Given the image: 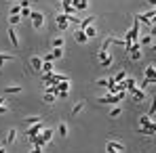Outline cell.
<instances>
[{
	"label": "cell",
	"instance_id": "1",
	"mask_svg": "<svg viewBox=\"0 0 156 153\" xmlns=\"http://www.w3.org/2000/svg\"><path fill=\"white\" fill-rule=\"evenodd\" d=\"M125 95H127V90H120V92H116V95H110V97H101L99 103L101 105H116V103H120L125 99Z\"/></svg>",
	"mask_w": 156,
	"mask_h": 153
},
{
	"label": "cell",
	"instance_id": "2",
	"mask_svg": "<svg viewBox=\"0 0 156 153\" xmlns=\"http://www.w3.org/2000/svg\"><path fill=\"white\" fill-rule=\"evenodd\" d=\"M30 19H32V25L36 27V29H40V27L44 25V15L40 11H30Z\"/></svg>",
	"mask_w": 156,
	"mask_h": 153
},
{
	"label": "cell",
	"instance_id": "3",
	"mask_svg": "<svg viewBox=\"0 0 156 153\" xmlns=\"http://www.w3.org/2000/svg\"><path fill=\"white\" fill-rule=\"evenodd\" d=\"M97 59L101 61V65H104V67H110V65H112V61H114V57H110L108 51H99V52H97Z\"/></svg>",
	"mask_w": 156,
	"mask_h": 153
},
{
	"label": "cell",
	"instance_id": "4",
	"mask_svg": "<svg viewBox=\"0 0 156 153\" xmlns=\"http://www.w3.org/2000/svg\"><path fill=\"white\" fill-rule=\"evenodd\" d=\"M38 136H40L42 145H47V143H51V138H53V130H51V128H42Z\"/></svg>",
	"mask_w": 156,
	"mask_h": 153
},
{
	"label": "cell",
	"instance_id": "5",
	"mask_svg": "<svg viewBox=\"0 0 156 153\" xmlns=\"http://www.w3.org/2000/svg\"><path fill=\"white\" fill-rule=\"evenodd\" d=\"M42 128H44V124H42V122H40V124H34V126H30V128H27V138H34V136H38Z\"/></svg>",
	"mask_w": 156,
	"mask_h": 153
},
{
	"label": "cell",
	"instance_id": "6",
	"mask_svg": "<svg viewBox=\"0 0 156 153\" xmlns=\"http://www.w3.org/2000/svg\"><path fill=\"white\" fill-rule=\"evenodd\" d=\"M55 23H57V29H61V32H66L68 25H70L68 19H66V15H57V17H55Z\"/></svg>",
	"mask_w": 156,
	"mask_h": 153
},
{
	"label": "cell",
	"instance_id": "7",
	"mask_svg": "<svg viewBox=\"0 0 156 153\" xmlns=\"http://www.w3.org/2000/svg\"><path fill=\"white\" fill-rule=\"evenodd\" d=\"M135 19H137L139 23H144V25H148V27H154V19H150L148 15H135Z\"/></svg>",
	"mask_w": 156,
	"mask_h": 153
},
{
	"label": "cell",
	"instance_id": "8",
	"mask_svg": "<svg viewBox=\"0 0 156 153\" xmlns=\"http://www.w3.org/2000/svg\"><path fill=\"white\" fill-rule=\"evenodd\" d=\"M74 40H76L78 44H87V42H89V38L84 36L82 29H76V32H74Z\"/></svg>",
	"mask_w": 156,
	"mask_h": 153
},
{
	"label": "cell",
	"instance_id": "9",
	"mask_svg": "<svg viewBox=\"0 0 156 153\" xmlns=\"http://www.w3.org/2000/svg\"><path fill=\"white\" fill-rule=\"evenodd\" d=\"M72 6L76 8V13L78 11H87L89 8V2L87 0H72Z\"/></svg>",
	"mask_w": 156,
	"mask_h": 153
},
{
	"label": "cell",
	"instance_id": "10",
	"mask_svg": "<svg viewBox=\"0 0 156 153\" xmlns=\"http://www.w3.org/2000/svg\"><path fill=\"white\" fill-rule=\"evenodd\" d=\"M30 65H32V69L40 72V69H42V57H32V59H30Z\"/></svg>",
	"mask_w": 156,
	"mask_h": 153
},
{
	"label": "cell",
	"instance_id": "11",
	"mask_svg": "<svg viewBox=\"0 0 156 153\" xmlns=\"http://www.w3.org/2000/svg\"><path fill=\"white\" fill-rule=\"evenodd\" d=\"M131 95H133V99H135V101H137V103L146 101V92H144V90H141V88H135V90H133V92H131Z\"/></svg>",
	"mask_w": 156,
	"mask_h": 153
},
{
	"label": "cell",
	"instance_id": "12",
	"mask_svg": "<svg viewBox=\"0 0 156 153\" xmlns=\"http://www.w3.org/2000/svg\"><path fill=\"white\" fill-rule=\"evenodd\" d=\"M93 23H95V17H93V15H89V17H84V19H82V21H80L78 25H80V29H84V27L93 25Z\"/></svg>",
	"mask_w": 156,
	"mask_h": 153
},
{
	"label": "cell",
	"instance_id": "13",
	"mask_svg": "<svg viewBox=\"0 0 156 153\" xmlns=\"http://www.w3.org/2000/svg\"><path fill=\"white\" fill-rule=\"evenodd\" d=\"M9 38H11V42H13V46H19V38H17L15 27H9Z\"/></svg>",
	"mask_w": 156,
	"mask_h": 153
},
{
	"label": "cell",
	"instance_id": "14",
	"mask_svg": "<svg viewBox=\"0 0 156 153\" xmlns=\"http://www.w3.org/2000/svg\"><path fill=\"white\" fill-rule=\"evenodd\" d=\"M82 32H84V36H87V38H95V36H97V27H93V25L84 27Z\"/></svg>",
	"mask_w": 156,
	"mask_h": 153
},
{
	"label": "cell",
	"instance_id": "15",
	"mask_svg": "<svg viewBox=\"0 0 156 153\" xmlns=\"http://www.w3.org/2000/svg\"><path fill=\"white\" fill-rule=\"evenodd\" d=\"M42 122V118L40 115H30V118H26V124L27 126H34V124H40Z\"/></svg>",
	"mask_w": 156,
	"mask_h": 153
},
{
	"label": "cell",
	"instance_id": "16",
	"mask_svg": "<svg viewBox=\"0 0 156 153\" xmlns=\"http://www.w3.org/2000/svg\"><path fill=\"white\" fill-rule=\"evenodd\" d=\"M125 78H127V72H125V69H120V72H118L116 76L112 78V82H114V84H120V82H122Z\"/></svg>",
	"mask_w": 156,
	"mask_h": 153
},
{
	"label": "cell",
	"instance_id": "17",
	"mask_svg": "<svg viewBox=\"0 0 156 153\" xmlns=\"http://www.w3.org/2000/svg\"><path fill=\"white\" fill-rule=\"evenodd\" d=\"M23 88L21 86H6L4 88V95H17V92H21Z\"/></svg>",
	"mask_w": 156,
	"mask_h": 153
},
{
	"label": "cell",
	"instance_id": "18",
	"mask_svg": "<svg viewBox=\"0 0 156 153\" xmlns=\"http://www.w3.org/2000/svg\"><path fill=\"white\" fill-rule=\"evenodd\" d=\"M17 138V130L15 128H11L9 130V136H6V145H13V141Z\"/></svg>",
	"mask_w": 156,
	"mask_h": 153
},
{
	"label": "cell",
	"instance_id": "19",
	"mask_svg": "<svg viewBox=\"0 0 156 153\" xmlns=\"http://www.w3.org/2000/svg\"><path fill=\"white\" fill-rule=\"evenodd\" d=\"M82 109H84V101L80 99V101H78L76 105H74V109H72V115H78V113H80Z\"/></svg>",
	"mask_w": 156,
	"mask_h": 153
},
{
	"label": "cell",
	"instance_id": "20",
	"mask_svg": "<svg viewBox=\"0 0 156 153\" xmlns=\"http://www.w3.org/2000/svg\"><path fill=\"white\" fill-rule=\"evenodd\" d=\"M137 132H139V134H146V136H154V126L152 128H139Z\"/></svg>",
	"mask_w": 156,
	"mask_h": 153
},
{
	"label": "cell",
	"instance_id": "21",
	"mask_svg": "<svg viewBox=\"0 0 156 153\" xmlns=\"http://www.w3.org/2000/svg\"><path fill=\"white\" fill-rule=\"evenodd\" d=\"M42 72H44V74H51L53 72V63L51 61H42Z\"/></svg>",
	"mask_w": 156,
	"mask_h": 153
},
{
	"label": "cell",
	"instance_id": "22",
	"mask_svg": "<svg viewBox=\"0 0 156 153\" xmlns=\"http://www.w3.org/2000/svg\"><path fill=\"white\" fill-rule=\"evenodd\" d=\"M59 134H61V138H66V136H68V124H66V122H63V124H59Z\"/></svg>",
	"mask_w": 156,
	"mask_h": 153
},
{
	"label": "cell",
	"instance_id": "23",
	"mask_svg": "<svg viewBox=\"0 0 156 153\" xmlns=\"http://www.w3.org/2000/svg\"><path fill=\"white\" fill-rule=\"evenodd\" d=\"M63 44H66L63 38H55V40H53V48H63Z\"/></svg>",
	"mask_w": 156,
	"mask_h": 153
},
{
	"label": "cell",
	"instance_id": "24",
	"mask_svg": "<svg viewBox=\"0 0 156 153\" xmlns=\"http://www.w3.org/2000/svg\"><path fill=\"white\" fill-rule=\"evenodd\" d=\"M120 113H122V109H120V107H116V105H114V107L110 109V115H112V118H118Z\"/></svg>",
	"mask_w": 156,
	"mask_h": 153
},
{
	"label": "cell",
	"instance_id": "25",
	"mask_svg": "<svg viewBox=\"0 0 156 153\" xmlns=\"http://www.w3.org/2000/svg\"><path fill=\"white\" fill-rule=\"evenodd\" d=\"M19 21H21V17H19V15H11V17H9V23H11V27L17 25Z\"/></svg>",
	"mask_w": 156,
	"mask_h": 153
},
{
	"label": "cell",
	"instance_id": "26",
	"mask_svg": "<svg viewBox=\"0 0 156 153\" xmlns=\"http://www.w3.org/2000/svg\"><path fill=\"white\" fill-rule=\"evenodd\" d=\"M53 59H61V57H63V48H53Z\"/></svg>",
	"mask_w": 156,
	"mask_h": 153
},
{
	"label": "cell",
	"instance_id": "27",
	"mask_svg": "<svg viewBox=\"0 0 156 153\" xmlns=\"http://www.w3.org/2000/svg\"><path fill=\"white\" fill-rule=\"evenodd\" d=\"M137 42H139V44H150V46H152L154 38H152V36H146V38H141V40H137Z\"/></svg>",
	"mask_w": 156,
	"mask_h": 153
},
{
	"label": "cell",
	"instance_id": "28",
	"mask_svg": "<svg viewBox=\"0 0 156 153\" xmlns=\"http://www.w3.org/2000/svg\"><path fill=\"white\" fill-rule=\"evenodd\" d=\"M4 61H13V55H6V52H0V65Z\"/></svg>",
	"mask_w": 156,
	"mask_h": 153
},
{
	"label": "cell",
	"instance_id": "29",
	"mask_svg": "<svg viewBox=\"0 0 156 153\" xmlns=\"http://www.w3.org/2000/svg\"><path fill=\"white\" fill-rule=\"evenodd\" d=\"M66 19H68V23H74V25H78V23H80V19H78V17H74V15H66Z\"/></svg>",
	"mask_w": 156,
	"mask_h": 153
},
{
	"label": "cell",
	"instance_id": "30",
	"mask_svg": "<svg viewBox=\"0 0 156 153\" xmlns=\"http://www.w3.org/2000/svg\"><path fill=\"white\" fill-rule=\"evenodd\" d=\"M154 74H156L154 65H148V69H146V78H154Z\"/></svg>",
	"mask_w": 156,
	"mask_h": 153
},
{
	"label": "cell",
	"instance_id": "31",
	"mask_svg": "<svg viewBox=\"0 0 156 153\" xmlns=\"http://www.w3.org/2000/svg\"><path fill=\"white\" fill-rule=\"evenodd\" d=\"M19 17H21V19H27V17H30V8H21V11H19Z\"/></svg>",
	"mask_w": 156,
	"mask_h": 153
},
{
	"label": "cell",
	"instance_id": "32",
	"mask_svg": "<svg viewBox=\"0 0 156 153\" xmlns=\"http://www.w3.org/2000/svg\"><path fill=\"white\" fill-rule=\"evenodd\" d=\"M55 101V95H53V92H47V95H44V103H53Z\"/></svg>",
	"mask_w": 156,
	"mask_h": 153
},
{
	"label": "cell",
	"instance_id": "33",
	"mask_svg": "<svg viewBox=\"0 0 156 153\" xmlns=\"http://www.w3.org/2000/svg\"><path fill=\"white\" fill-rule=\"evenodd\" d=\"M110 44H112V38H105V42H104V46H101V51H108V48H110Z\"/></svg>",
	"mask_w": 156,
	"mask_h": 153
},
{
	"label": "cell",
	"instance_id": "34",
	"mask_svg": "<svg viewBox=\"0 0 156 153\" xmlns=\"http://www.w3.org/2000/svg\"><path fill=\"white\" fill-rule=\"evenodd\" d=\"M19 11H21V6H13L11 8V15H19Z\"/></svg>",
	"mask_w": 156,
	"mask_h": 153
},
{
	"label": "cell",
	"instance_id": "35",
	"mask_svg": "<svg viewBox=\"0 0 156 153\" xmlns=\"http://www.w3.org/2000/svg\"><path fill=\"white\" fill-rule=\"evenodd\" d=\"M97 84H99V86H108V80H105V78H101V80H97Z\"/></svg>",
	"mask_w": 156,
	"mask_h": 153
},
{
	"label": "cell",
	"instance_id": "36",
	"mask_svg": "<svg viewBox=\"0 0 156 153\" xmlns=\"http://www.w3.org/2000/svg\"><path fill=\"white\" fill-rule=\"evenodd\" d=\"M42 61H53V55H51V52H49V55H44V57H42Z\"/></svg>",
	"mask_w": 156,
	"mask_h": 153
},
{
	"label": "cell",
	"instance_id": "37",
	"mask_svg": "<svg viewBox=\"0 0 156 153\" xmlns=\"http://www.w3.org/2000/svg\"><path fill=\"white\" fill-rule=\"evenodd\" d=\"M30 153H42V147H34V149H32Z\"/></svg>",
	"mask_w": 156,
	"mask_h": 153
},
{
	"label": "cell",
	"instance_id": "38",
	"mask_svg": "<svg viewBox=\"0 0 156 153\" xmlns=\"http://www.w3.org/2000/svg\"><path fill=\"white\" fill-rule=\"evenodd\" d=\"M2 113H6V107H4V105H0V115H2Z\"/></svg>",
	"mask_w": 156,
	"mask_h": 153
},
{
	"label": "cell",
	"instance_id": "39",
	"mask_svg": "<svg viewBox=\"0 0 156 153\" xmlns=\"http://www.w3.org/2000/svg\"><path fill=\"white\" fill-rule=\"evenodd\" d=\"M4 101H6V97H0V105H4Z\"/></svg>",
	"mask_w": 156,
	"mask_h": 153
},
{
	"label": "cell",
	"instance_id": "40",
	"mask_svg": "<svg viewBox=\"0 0 156 153\" xmlns=\"http://www.w3.org/2000/svg\"><path fill=\"white\" fill-rule=\"evenodd\" d=\"M0 153H6V149H4V147H0Z\"/></svg>",
	"mask_w": 156,
	"mask_h": 153
},
{
	"label": "cell",
	"instance_id": "41",
	"mask_svg": "<svg viewBox=\"0 0 156 153\" xmlns=\"http://www.w3.org/2000/svg\"><path fill=\"white\" fill-rule=\"evenodd\" d=\"M11 2H15V0H11Z\"/></svg>",
	"mask_w": 156,
	"mask_h": 153
},
{
	"label": "cell",
	"instance_id": "42",
	"mask_svg": "<svg viewBox=\"0 0 156 153\" xmlns=\"http://www.w3.org/2000/svg\"><path fill=\"white\" fill-rule=\"evenodd\" d=\"M57 2H61V0H57Z\"/></svg>",
	"mask_w": 156,
	"mask_h": 153
}]
</instances>
